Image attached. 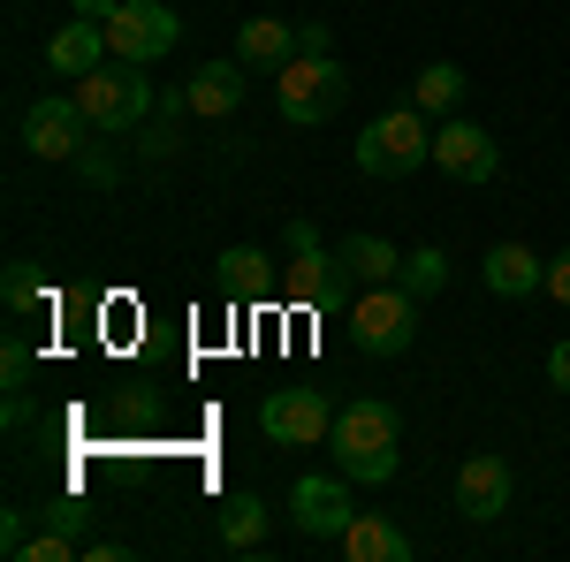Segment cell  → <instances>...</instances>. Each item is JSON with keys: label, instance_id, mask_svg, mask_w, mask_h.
Here are the masks:
<instances>
[{"label": "cell", "instance_id": "obj_1", "mask_svg": "<svg viewBox=\"0 0 570 562\" xmlns=\"http://www.w3.org/2000/svg\"><path fill=\"white\" fill-rule=\"evenodd\" d=\"M327 456H335V472L351 479V486H389L395 464H403V418H395V403H381V395L343 403L335 433H327Z\"/></svg>", "mask_w": 570, "mask_h": 562}, {"label": "cell", "instance_id": "obj_2", "mask_svg": "<svg viewBox=\"0 0 570 562\" xmlns=\"http://www.w3.org/2000/svg\"><path fill=\"white\" fill-rule=\"evenodd\" d=\"M77 107L91 115L99 137H122V130H145V122H153L160 91L145 77V61H115V53H107L91 77H77Z\"/></svg>", "mask_w": 570, "mask_h": 562}, {"label": "cell", "instance_id": "obj_3", "mask_svg": "<svg viewBox=\"0 0 570 562\" xmlns=\"http://www.w3.org/2000/svg\"><path fill=\"white\" fill-rule=\"evenodd\" d=\"M357 175H373V183H403V175H419L434 160V130H426V115L419 107H389V115H373L351 145Z\"/></svg>", "mask_w": 570, "mask_h": 562}, {"label": "cell", "instance_id": "obj_4", "mask_svg": "<svg viewBox=\"0 0 570 562\" xmlns=\"http://www.w3.org/2000/svg\"><path fill=\"white\" fill-rule=\"evenodd\" d=\"M274 99H282V122H327V115H343V99H351V69L335 61V53H289L282 61V77H274Z\"/></svg>", "mask_w": 570, "mask_h": 562}, {"label": "cell", "instance_id": "obj_5", "mask_svg": "<svg viewBox=\"0 0 570 562\" xmlns=\"http://www.w3.org/2000/svg\"><path fill=\"white\" fill-rule=\"evenodd\" d=\"M419 343V297L403 282H365V297L351 304V349L357 357H403Z\"/></svg>", "mask_w": 570, "mask_h": 562}, {"label": "cell", "instance_id": "obj_6", "mask_svg": "<svg viewBox=\"0 0 570 562\" xmlns=\"http://www.w3.org/2000/svg\"><path fill=\"white\" fill-rule=\"evenodd\" d=\"M259 433L282 441V448H327L335 403H327V388H274L259 403Z\"/></svg>", "mask_w": 570, "mask_h": 562}, {"label": "cell", "instance_id": "obj_7", "mask_svg": "<svg viewBox=\"0 0 570 562\" xmlns=\"http://www.w3.org/2000/svg\"><path fill=\"white\" fill-rule=\"evenodd\" d=\"M91 145V115L77 107V91H39L31 107H23V152H39V160H77Z\"/></svg>", "mask_w": 570, "mask_h": 562}, {"label": "cell", "instance_id": "obj_8", "mask_svg": "<svg viewBox=\"0 0 570 562\" xmlns=\"http://www.w3.org/2000/svg\"><path fill=\"white\" fill-rule=\"evenodd\" d=\"M176 39H183V16L160 8V0H122V8L107 16V53H115V61H145V69H153Z\"/></svg>", "mask_w": 570, "mask_h": 562}, {"label": "cell", "instance_id": "obj_9", "mask_svg": "<svg viewBox=\"0 0 570 562\" xmlns=\"http://www.w3.org/2000/svg\"><path fill=\"white\" fill-rule=\"evenodd\" d=\"M289 297L297 304H335V289H343V259L320 244V228L312 220H289Z\"/></svg>", "mask_w": 570, "mask_h": 562}, {"label": "cell", "instance_id": "obj_10", "mask_svg": "<svg viewBox=\"0 0 570 562\" xmlns=\"http://www.w3.org/2000/svg\"><path fill=\"white\" fill-rule=\"evenodd\" d=\"M351 479H297L289 486V524L297 532H312V540H343V524H351Z\"/></svg>", "mask_w": 570, "mask_h": 562}, {"label": "cell", "instance_id": "obj_11", "mask_svg": "<svg viewBox=\"0 0 570 562\" xmlns=\"http://www.w3.org/2000/svg\"><path fill=\"white\" fill-rule=\"evenodd\" d=\"M434 168L456 175V183H487V175L502 168V145H494L480 122H456V115H449L434 130Z\"/></svg>", "mask_w": 570, "mask_h": 562}, {"label": "cell", "instance_id": "obj_12", "mask_svg": "<svg viewBox=\"0 0 570 562\" xmlns=\"http://www.w3.org/2000/svg\"><path fill=\"white\" fill-rule=\"evenodd\" d=\"M510 494H518V472H510V456H472L464 472H456V510L472 524H494L510 510Z\"/></svg>", "mask_w": 570, "mask_h": 562}, {"label": "cell", "instance_id": "obj_13", "mask_svg": "<svg viewBox=\"0 0 570 562\" xmlns=\"http://www.w3.org/2000/svg\"><path fill=\"white\" fill-rule=\"evenodd\" d=\"M107 61V23H91V16H77V23H61L53 39H46V69L61 77V85H77V77H91Z\"/></svg>", "mask_w": 570, "mask_h": 562}, {"label": "cell", "instance_id": "obj_14", "mask_svg": "<svg viewBox=\"0 0 570 562\" xmlns=\"http://www.w3.org/2000/svg\"><path fill=\"white\" fill-rule=\"evenodd\" d=\"M343 555L351 562H411V532L395 517H381V510H357L343 524Z\"/></svg>", "mask_w": 570, "mask_h": 562}, {"label": "cell", "instance_id": "obj_15", "mask_svg": "<svg viewBox=\"0 0 570 562\" xmlns=\"http://www.w3.org/2000/svg\"><path fill=\"white\" fill-rule=\"evenodd\" d=\"M480 282L494 297H532V289H548V259H532V244H494L480 259Z\"/></svg>", "mask_w": 570, "mask_h": 562}, {"label": "cell", "instance_id": "obj_16", "mask_svg": "<svg viewBox=\"0 0 570 562\" xmlns=\"http://www.w3.org/2000/svg\"><path fill=\"white\" fill-rule=\"evenodd\" d=\"M289 53H297V23H282V16H252V23H236V61H244V69L282 77Z\"/></svg>", "mask_w": 570, "mask_h": 562}, {"label": "cell", "instance_id": "obj_17", "mask_svg": "<svg viewBox=\"0 0 570 562\" xmlns=\"http://www.w3.org/2000/svg\"><path fill=\"white\" fill-rule=\"evenodd\" d=\"M236 107H244V61H206V69L190 77V115L228 122Z\"/></svg>", "mask_w": 570, "mask_h": 562}, {"label": "cell", "instance_id": "obj_18", "mask_svg": "<svg viewBox=\"0 0 570 562\" xmlns=\"http://www.w3.org/2000/svg\"><path fill=\"white\" fill-rule=\"evenodd\" d=\"M335 259H343L351 282H395V274H403V252H395L389 236H343Z\"/></svg>", "mask_w": 570, "mask_h": 562}, {"label": "cell", "instance_id": "obj_19", "mask_svg": "<svg viewBox=\"0 0 570 562\" xmlns=\"http://www.w3.org/2000/svg\"><path fill=\"white\" fill-rule=\"evenodd\" d=\"M220 548H228V555L266 548V502L259 494H228V502H220Z\"/></svg>", "mask_w": 570, "mask_h": 562}, {"label": "cell", "instance_id": "obj_20", "mask_svg": "<svg viewBox=\"0 0 570 562\" xmlns=\"http://www.w3.org/2000/svg\"><path fill=\"white\" fill-rule=\"evenodd\" d=\"M456 99H464V69L456 61H426L419 85H411V107L419 115H456Z\"/></svg>", "mask_w": 570, "mask_h": 562}, {"label": "cell", "instance_id": "obj_21", "mask_svg": "<svg viewBox=\"0 0 570 562\" xmlns=\"http://www.w3.org/2000/svg\"><path fill=\"white\" fill-rule=\"evenodd\" d=\"M220 289H236V297L266 289V252L259 244H228V252H220Z\"/></svg>", "mask_w": 570, "mask_h": 562}, {"label": "cell", "instance_id": "obj_22", "mask_svg": "<svg viewBox=\"0 0 570 562\" xmlns=\"http://www.w3.org/2000/svg\"><path fill=\"white\" fill-rule=\"evenodd\" d=\"M395 282H403L411 297H434L441 282H449V252H441V244H419V252L403 259V274H395Z\"/></svg>", "mask_w": 570, "mask_h": 562}, {"label": "cell", "instance_id": "obj_23", "mask_svg": "<svg viewBox=\"0 0 570 562\" xmlns=\"http://www.w3.org/2000/svg\"><path fill=\"white\" fill-rule=\"evenodd\" d=\"M0 297H8V312H31V304H46L39 266H31V259H16V266H8V282H0Z\"/></svg>", "mask_w": 570, "mask_h": 562}, {"label": "cell", "instance_id": "obj_24", "mask_svg": "<svg viewBox=\"0 0 570 562\" xmlns=\"http://www.w3.org/2000/svg\"><path fill=\"white\" fill-rule=\"evenodd\" d=\"M69 168H77V183H85V190H115V183H122V168H115V152H107V145H85Z\"/></svg>", "mask_w": 570, "mask_h": 562}, {"label": "cell", "instance_id": "obj_25", "mask_svg": "<svg viewBox=\"0 0 570 562\" xmlns=\"http://www.w3.org/2000/svg\"><path fill=\"white\" fill-rule=\"evenodd\" d=\"M176 122L183 115H160V107H153V122L137 130V152H145V160H168V152H176Z\"/></svg>", "mask_w": 570, "mask_h": 562}, {"label": "cell", "instance_id": "obj_26", "mask_svg": "<svg viewBox=\"0 0 570 562\" xmlns=\"http://www.w3.org/2000/svg\"><path fill=\"white\" fill-rule=\"evenodd\" d=\"M69 555H77V540H69L61 524H46L39 540H23V562H69Z\"/></svg>", "mask_w": 570, "mask_h": 562}, {"label": "cell", "instance_id": "obj_27", "mask_svg": "<svg viewBox=\"0 0 570 562\" xmlns=\"http://www.w3.org/2000/svg\"><path fill=\"white\" fill-rule=\"evenodd\" d=\"M0 381H8V388L31 381V349H23V335H8V349H0Z\"/></svg>", "mask_w": 570, "mask_h": 562}, {"label": "cell", "instance_id": "obj_28", "mask_svg": "<svg viewBox=\"0 0 570 562\" xmlns=\"http://www.w3.org/2000/svg\"><path fill=\"white\" fill-rule=\"evenodd\" d=\"M548 388H556V395H570V335H563L556 349H548Z\"/></svg>", "mask_w": 570, "mask_h": 562}, {"label": "cell", "instance_id": "obj_29", "mask_svg": "<svg viewBox=\"0 0 570 562\" xmlns=\"http://www.w3.org/2000/svg\"><path fill=\"white\" fill-rule=\"evenodd\" d=\"M548 297H556V304H570V244L556 252V259H548Z\"/></svg>", "mask_w": 570, "mask_h": 562}, {"label": "cell", "instance_id": "obj_30", "mask_svg": "<svg viewBox=\"0 0 570 562\" xmlns=\"http://www.w3.org/2000/svg\"><path fill=\"white\" fill-rule=\"evenodd\" d=\"M85 502H53V510H46V524H61V532H69V540H77V532H85Z\"/></svg>", "mask_w": 570, "mask_h": 562}, {"label": "cell", "instance_id": "obj_31", "mask_svg": "<svg viewBox=\"0 0 570 562\" xmlns=\"http://www.w3.org/2000/svg\"><path fill=\"white\" fill-rule=\"evenodd\" d=\"M297 53H335V31L327 23H297Z\"/></svg>", "mask_w": 570, "mask_h": 562}, {"label": "cell", "instance_id": "obj_32", "mask_svg": "<svg viewBox=\"0 0 570 562\" xmlns=\"http://www.w3.org/2000/svg\"><path fill=\"white\" fill-rule=\"evenodd\" d=\"M8 426H16V433L31 426V395H23V388H8Z\"/></svg>", "mask_w": 570, "mask_h": 562}, {"label": "cell", "instance_id": "obj_33", "mask_svg": "<svg viewBox=\"0 0 570 562\" xmlns=\"http://www.w3.org/2000/svg\"><path fill=\"white\" fill-rule=\"evenodd\" d=\"M0 548H8V555H23V517H16V510L0 517Z\"/></svg>", "mask_w": 570, "mask_h": 562}, {"label": "cell", "instance_id": "obj_34", "mask_svg": "<svg viewBox=\"0 0 570 562\" xmlns=\"http://www.w3.org/2000/svg\"><path fill=\"white\" fill-rule=\"evenodd\" d=\"M122 555H130L122 540H91V548H85V562H122Z\"/></svg>", "mask_w": 570, "mask_h": 562}, {"label": "cell", "instance_id": "obj_35", "mask_svg": "<svg viewBox=\"0 0 570 562\" xmlns=\"http://www.w3.org/2000/svg\"><path fill=\"white\" fill-rule=\"evenodd\" d=\"M115 8H122V0H77V16H91V23H107Z\"/></svg>", "mask_w": 570, "mask_h": 562}]
</instances>
